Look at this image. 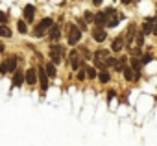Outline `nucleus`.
<instances>
[{"label": "nucleus", "mask_w": 157, "mask_h": 146, "mask_svg": "<svg viewBox=\"0 0 157 146\" xmlns=\"http://www.w3.org/2000/svg\"><path fill=\"white\" fill-rule=\"evenodd\" d=\"M135 39H137V46H142L144 44V33L140 32V33H137L135 35Z\"/></svg>", "instance_id": "obj_25"}, {"label": "nucleus", "mask_w": 157, "mask_h": 146, "mask_svg": "<svg viewBox=\"0 0 157 146\" xmlns=\"http://www.w3.org/2000/svg\"><path fill=\"white\" fill-rule=\"evenodd\" d=\"M105 37H107V35H105V30H104V28H100V26H96V28H94V32H93V39H94L96 43H104V41H105Z\"/></svg>", "instance_id": "obj_8"}, {"label": "nucleus", "mask_w": 157, "mask_h": 146, "mask_svg": "<svg viewBox=\"0 0 157 146\" xmlns=\"http://www.w3.org/2000/svg\"><path fill=\"white\" fill-rule=\"evenodd\" d=\"M124 33H126V35H124V41H126V44L129 46V44H131V41H133V39H135V35H137V26H135V24H129V26H128V30H126Z\"/></svg>", "instance_id": "obj_6"}, {"label": "nucleus", "mask_w": 157, "mask_h": 146, "mask_svg": "<svg viewBox=\"0 0 157 146\" xmlns=\"http://www.w3.org/2000/svg\"><path fill=\"white\" fill-rule=\"evenodd\" d=\"M107 21H109V15L105 13V11H100L98 15H94V22H96V26H105L107 24Z\"/></svg>", "instance_id": "obj_9"}, {"label": "nucleus", "mask_w": 157, "mask_h": 146, "mask_svg": "<svg viewBox=\"0 0 157 146\" xmlns=\"http://www.w3.org/2000/svg\"><path fill=\"white\" fill-rule=\"evenodd\" d=\"M0 37H11V30L6 24H0Z\"/></svg>", "instance_id": "obj_19"}, {"label": "nucleus", "mask_w": 157, "mask_h": 146, "mask_svg": "<svg viewBox=\"0 0 157 146\" xmlns=\"http://www.w3.org/2000/svg\"><path fill=\"white\" fill-rule=\"evenodd\" d=\"M151 33H153V35H157V19L153 21V30H151Z\"/></svg>", "instance_id": "obj_33"}, {"label": "nucleus", "mask_w": 157, "mask_h": 146, "mask_svg": "<svg viewBox=\"0 0 157 146\" xmlns=\"http://www.w3.org/2000/svg\"><path fill=\"white\" fill-rule=\"evenodd\" d=\"M80 39H82V30H80V26L68 22V24H67V41H68V44H78V43H80Z\"/></svg>", "instance_id": "obj_1"}, {"label": "nucleus", "mask_w": 157, "mask_h": 146, "mask_svg": "<svg viewBox=\"0 0 157 146\" xmlns=\"http://www.w3.org/2000/svg\"><path fill=\"white\" fill-rule=\"evenodd\" d=\"M87 78V72H85V67L80 70V72H78V80H85Z\"/></svg>", "instance_id": "obj_27"}, {"label": "nucleus", "mask_w": 157, "mask_h": 146, "mask_svg": "<svg viewBox=\"0 0 157 146\" xmlns=\"http://www.w3.org/2000/svg\"><path fill=\"white\" fill-rule=\"evenodd\" d=\"M107 57H109V52H107V50H98V52L93 56V59H94V67L100 68V70H104V63H105Z\"/></svg>", "instance_id": "obj_3"}, {"label": "nucleus", "mask_w": 157, "mask_h": 146, "mask_svg": "<svg viewBox=\"0 0 157 146\" xmlns=\"http://www.w3.org/2000/svg\"><path fill=\"white\" fill-rule=\"evenodd\" d=\"M107 98L111 100V98H115V91H109V94H107Z\"/></svg>", "instance_id": "obj_34"}, {"label": "nucleus", "mask_w": 157, "mask_h": 146, "mask_svg": "<svg viewBox=\"0 0 157 146\" xmlns=\"http://www.w3.org/2000/svg\"><path fill=\"white\" fill-rule=\"evenodd\" d=\"M78 26H80V30H85L87 28V22L83 19H78Z\"/></svg>", "instance_id": "obj_30"}, {"label": "nucleus", "mask_w": 157, "mask_h": 146, "mask_svg": "<svg viewBox=\"0 0 157 146\" xmlns=\"http://www.w3.org/2000/svg\"><path fill=\"white\" fill-rule=\"evenodd\" d=\"M151 30H153V19H146L144 21V26H142V33L144 35H148V33H151Z\"/></svg>", "instance_id": "obj_14"}, {"label": "nucleus", "mask_w": 157, "mask_h": 146, "mask_svg": "<svg viewBox=\"0 0 157 146\" xmlns=\"http://www.w3.org/2000/svg\"><path fill=\"white\" fill-rule=\"evenodd\" d=\"M17 28H19L21 33H26V32H28V26L24 24V21H19V22H17Z\"/></svg>", "instance_id": "obj_24"}, {"label": "nucleus", "mask_w": 157, "mask_h": 146, "mask_svg": "<svg viewBox=\"0 0 157 146\" xmlns=\"http://www.w3.org/2000/svg\"><path fill=\"white\" fill-rule=\"evenodd\" d=\"M37 78H39L41 89H43V91H46V89H48V74H46V70H44L43 67H39V74H37Z\"/></svg>", "instance_id": "obj_7"}, {"label": "nucleus", "mask_w": 157, "mask_h": 146, "mask_svg": "<svg viewBox=\"0 0 157 146\" xmlns=\"http://www.w3.org/2000/svg\"><path fill=\"white\" fill-rule=\"evenodd\" d=\"M118 22H120V19H118L117 15H113V17H109V21H107V24H105V26H109V28H115Z\"/></svg>", "instance_id": "obj_21"}, {"label": "nucleus", "mask_w": 157, "mask_h": 146, "mask_svg": "<svg viewBox=\"0 0 157 146\" xmlns=\"http://www.w3.org/2000/svg\"><path fill=\"white\" fill-rule=\"evenodd\" d=\"M68 63H70V68H72V70H78V68H80V65H82V59H80V54H78V50H70Z\"/></svg>", "instance_id": "obj_5"}, {"label": "nucleus", "mask_w": 157, "mask_h": 146, "mask_svg": "<svg viewBox=\"0 0 157 146\" xmlns=\"http://www.w3.org/2000/svg\"><path fill=\"white\" fill-rule=\"evenodd\" d=\"M0 74H8V65H6V61L0 65Z\"/></svg>", "instance_id": "obj_31"}, {"label": "nucleus", "mask_w": 157, "mask_h": 146, "mask_svg": "<svg viewBox=\"0 0 157 146\" xmlns=\"http://www.w3.org/2000/svg\"><path fill=\"white\" fill-rule=\"evenodd\" d=\"M4 52V44H0V54H2Z\"/></svg>", "instance_id": "obj_37"}, {"label": "nucleus", "mask_w": 157, "mask_h": 146, "mask_svg": "<svg viewBox=\"0 0 157 146\" xmlns=\"http://www.w3.org/2000/svg\"><path fill=\"white\" fill-rule=\"evenodd\" d=\"M122 2H124V4H131V2H133V0H122Z\"/></svg>", "instance_id": "obj_36"}, {"label": "nucleus", "mask_w": 157, "mask_h": 146, "mask_svg": "<svg viewBox=\"0 0 157 146\" xmlns=\"http://www.w3.org/2000/svg\"><path fill=\"white\" fill-rule=\"evenodd\" d=\"M91 21H94V15L91 11H85V22H91Z\"/></svg>", "instance_id": "obj_29"}, {"label": "nucleus", "mask_w": 157, "mask_h": 146, "mask_svg": "<svg viewBox=\"0 0 157 146\" xmlns=\"http://www.w3.org/2000/svg\"><path fill=\"white\" fill-rule=\"evenodd\" d=\"M6 65H8V72H13L17 68V57H8L6 59Z\"/></svg>", "instance_id": "obj_17"}, {"label": "nucleus", "mask_w": 157, "mask_h": 146, "mask_svg": "<svg viewBox=\"0 0 157 146\" xmlns=\"http://www.w3.org/2000/svg\"><path fill=\"white\" fill-rule=\"evenodd\" d=\"M102 2H104V0H93V4H94V6H100Z\"/></svg>", "instance_id": "obj_35"}, {"label": "nucleus", "mask_w": 157, "mask_h": 146, "mask_svg": "<svg viewBox=\"0 0 157 146\" xmlns=\"http://www.w3.org/2000/svg\"><path fill=\"white\" fill-rule=\"evenodd\" d=\"M33 15H35V8H33L32 4H28V6L24 8V19H26V21H33Z\"/></svg>", "instance_id": "obj_13"}, {"label": "nucleus", "mask_w": 157, "mask_h": 146, "mask_svg": "<svg viewBox=\"0 0 157 146\" xmlns=\"http://www.w3.org/2000/svg\"><path fill=\"white\" fill-rule=\"evenodd\" d=\"M124 44H126V41H124V37L120 35V37H117V39L113 41V44H111V48H113V52H120V50L124 48Z\"/></svg>", "instance_id": "obj_11"}, {"label": "nucleus", "mask_w": 157, "mask_h": 146, "mask_svg": "<svg viewBox=\"0 0 157 146\" xmlns=\"http://www.w3.org/2000/svg\"><path fill=\"white\" fill-rule=\"evenodd\" d=\"M61 57H63V46L52 44V48H50V59H52V63L57 65V63L61 61Z\"/></svg>", "instance_id": "obj_4"}, {"label": "nucleus", "mask_w": 157, "mask_h": 146, "mask_svg": "<svg viewBox=\"0 0 157 146\" xmlns=\"http://www.w3.org/2000/svg\"><path fill=\"white\" fill-rule=\"evenodd\" d=\"M148 61H151V56H150V54H148V56H144V59H142V65H146Z\"/></svg>", "instance_id": "obj_32"}, {"label": "nucleus", "mask_w": 157, "mask_h": 146, "mask_svg": "<svg viewBox=\"0 0 157 146\" xmlns=\"http://www.w3.org/2000/svg\"><path fill=\"white\" fill-rule=\"evenodd\" d=\"M22 82H24V76H22V72H15V76H13V85L21 87V85H22Z\"/></svg>", "instance_id": "obj_18"}, {"label": "nucleus", "mask_w": 157, "mask_h": 146, "mask_svg": "<svg viewBox=\"0 0 157 146\" xmlns=\"http://www.w3.org/2000/svg\"><path fill=\"white\" fill-rule=\"evenodd\" d=\"M140 54H142V50H140V46H135V48L131 50V56H133V57H139Z\"/></svg>", "instance_id": "obj_26"}, {"label": "nucleus", "mask_w": 157, "mask_h": 146, "mask_svg": "<svg viewBox=\"0 0 157 146\" xmlns=\"http://www.w3.org/2000/svg\"><path fill=\"white\" fill-rule=\"evenodd\" d=\"M48 35H50V39H52V41H57V39L61 37V32H59V28H57V26H52V28L48 30Z\"/></svg>", "instance_id": "obj_15"}, {"label": "nucleus", "mask_w": 157, "mask_h": 146, "mask_svg": "<svg viewBox=\"0 0 157 146\" xmlns=\"http://www.w3.org/2000/svg\"><path fill=\"white\" fill-rule=\"evenodd\" d=\"M26 83H30V85L37 83V70L35 68H28L26 70Z\"/></svg>", "instance_id": "obj_10"}, {"label": "nucleus", "mask_w": 157, "mask_h": 146, "mask_svg": "<svg viewBox=\"0 0 157 146\" xmlns=\"http://www.w3.org/2000/svg\"><path fill=\"white\" fill-rule=\"evenodd\" d=\"M126 61H128V57H120V59H117V63H115V68H117V70H124V67H126Z\"/></svg>", "instance_id": "obj_20"}, {"label": "nucleus", "mask_w": 157, "mask_h": 146, "mask_svg": "<svg viewBox=\"0 0 157 146\" xmlns=\"http://www.w3.org/2000/svg\"><path fill=\"white\" fill-rule=\"evenodd\" d=\"M52 26H54V21H52V19H43V21L35 26V33H33V35H35V37H43V35H46V32H48Z\"/></svg>", "instance_id": "obj_2"}, {"label": "nucleus", "mask_w": 157, "mask_h": 146, "mask_svg": "<svg viewBox=\"0 0 157 146\" xmlns=\"http://www.w3.org/2000/svg\"><path fill=\"white\" fill-rule=\"evenodd\" d=\"M109 78H111V76H109V72H107V70H100V82H102V83H107Z\"/></svg>", "instance_id": "obj_22"}, {"label": "nucleus", "mask_w": 157, "mask_h": 146, "mask_svg": "<svg viewBox=\"0 0 157 146\" xmlns=\"http://www.w3.org/2000/svg\"><path fill=\"white\" fill-rule=\"evenodd\" d=\"M8 22V15L4 11H0V24H6Z\"/></svg>", "instance_id": "obj_28"}, {"label": "nucleus", "mask_w": 157, "mask_h": 146, "mask_svg": "<svg viewBox=\"0 0 157 146\" xmlns=\"http://www.w3.org/2000/svg\"><path fill=\"white\" fill-rule=\"evenodd\" d=\"M124 78L128 80V82H137V78H135V72H133V68L131 67H124Z\"/></svg>", "instance_id": "obj_12"}, {"label": "nucleus", "mask_w": 157, "mask_h": 146, "mask_svg": "<svg viewBox=\"0 0 157 146\" xmlns=\"http://www.w3.org/2000/svg\"><path fill=\"white\" fill-rule=\"evenodd\" d=\"M85 72H87V78H96V68L94 67H85Z\"/></svg>", "instance_id": "obj_23"}, {"label": "nucleus", "mask_w": 157, "mask_h": 146, "mask_svg": "<svg viewBox=\"0 0 157 146\" xmlns=\"http://www.w3.org/2000/svg\"><path fill=\"white\" fill-rule=\"evenodd\" d=\"M44 70H46V74H48V78H56V74H57V70H56V65H54V63H48Z\"/></svg>", "instance_id": "obj_16"}]
</instances>
